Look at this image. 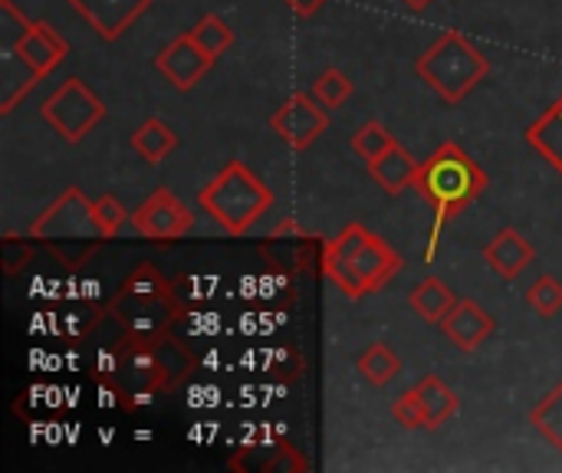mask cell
Instances as JSON below:
<instances>
[{
  "mask_svg": "<svg viewBox=\"0 0 562 473\" xmlns=\"http://www.w3.org/2000/svg\"><path fill=\"white\" fill-rule=\"evenodd\" d=\"M412 392H415V398H418V408H422V428H425V431H438V428H445V425L458 415V408H461L458 392H454V388H448L438 375H425Z\"/></svg>",
  "mask_w": 562,
  "mask_h": 473,
  "instance_id": "obj_17",
  "label": "cell"
},
{
  "mask_svg": "<svg viewBox=\"0 0 562 473\" xmlns=\"http://www.w3.org/2000/svg\"><path fill=\"white\" fill-rule=\"evenodd\" d=\"M527 306H530L537 316H543V319H550V316L562 313L560 280H557V277H540V280L527 290Z\"/></svg>",
  "mask_w": 562,
  "mask_h": 473,
  "instance_id": "obj_26",
  "label": "cell"
},
{
  "mask_svg": "<svg viewBox=\"0 0 562 473\" xmlns=\"http://www.w3.org/2000/svg\"><path fill=\"white\" fill-rule=\"evenodd\" d=\"M270 128L280 135L286 148L306 151L316 138L326 135L329 115H326V105L313 92H296L270 115Z\"/></svg>",
  "mask_w": 562,
  "mask_h": 473,
  "instance_id": "obj_11",
  "label": "cell"
},
{
  "mask_svg": "<svg viewBox=\"0 0 562 473\" xmlns=\"http://www.w3.org/2000/svg\"><path fill=\"white\" fill-rule=\"evenodd\" d=\"M405 7H412V10H425V7H431L435 0H402Z\"/></svg>",
  "mask_w": 562,
  "mask_h": 473,
  "instance_id": "obj_32",
  "label": "cell"
},
{
  "mask_svg": "<svg viewBox=\"0 0 562 473\" xmlns=\"http://www.w3.org/2000/svg\"><path fill=\"white\" fill-rule=\"evenodd\" d=\"M92 211H95V221H99V227H102L105 240H115V237L122 234V227L132 221V214L122 207V201H119L115 194H102V198H95V201H92Z\"/></svg>",
  "mask_w": 562,
  "mask_h": 473,
  "instance_id": "obj_27",
  "label": "cell"
},
{
  "mask_svg": "<svg viewBox=\"0 0 562 473\" xmlns=\"http://www.w3.org/2000/svg\"><path fill=\"white\" fill-rule=\"evenodd\" d=\"M198 207L217 221L224 234L247 237L254 224L273 207V191L263 184V178L254 174V168L234 158L198 191Z\"/></svg>",
  "mask_w": 562,
  "mask_h": 473,
  "instance_id": "obj_4",
  "label": "cell"
},
{
  "mask_svg": "<svg viewBox=\"0 0 562 473\" xmlns=\"http://www.w3.org/2000/svg\"><path fill=\"white\" fill-rule=\"evenodd\" d=\"M352 92H356L352 76H346V72H342V69H336V66L323 69V72L313 79V95H316L326 109H339L342 102H349V99H352Z\"/></svg>",
  "mask_w": 562,
  "mask_h": 473,
  "instance_id": "obj_24",
  "label": "cell"
},
{
  "mask_svg": "<svg viewBox=\"0 0 562 473\" xmlns=\"http://www.w3.org/2000/svg\"><path fill=\"white\" fill-rule=\"evenodd\" d=\"M191 369V356L184 346H178L171 336L158 339H142V336H125L115 342L109 356V385L128 398V405L151 402L155 395L171 392Z\"/></svg>",
  "mask_w": 562,
  "mask_h": 473,
  "instance_id": "obj_2",
  "label": "cell"
},
{
  "mask_svg": "<svg viewBox=\"0 0 562 473\" xmlns=\"http://www.w3.org/2000/svg\"><path fill=\"white\" fill-rule=\"evenodd\" d=\"M527 145L562 174V95L527 125Z\"/></svg>",
  "mask_w": 562,
  "mask_h": 473,
  "instance_id": "obj_18",
  "label": "cell"
},
{
  "mask_svg": "<svg viewBox=\"0 0 562 473\" xmlns=\"http://www.w3.org/2000/svg\"><path fill=\"white\" fill-rule=\"evenodd\" d=\"M128 145H132V151H135L142 161L161 165V161L178 148V132H175L168 122H161V119H145V122L132 132Z\"/></svg>",
  "mask_w": 562,
  "mask_h": 473,
  "instance_id": "obj_20",
  "label": "cell"
},
{
  "mask_svg": "<svg viewBox=\"0 0 562 473\" xmlns=\"http://www.w3.org/2000/svg\"><path fill=\"white\" fill-rule=\"evenodd\" d=\"M43 122L69 145H79L102 119H105V102L79 79L69 76L53 89V95L40 105Z\"/></svg>",
  "mask_w": 562,
  "mask_h": 473,
  "instance_id": "obj_8",
  "label": "cell"
},
{
  "mask_svg": "<svg viewBox=\"0 0 562 473\" xmlns=\"http://www.w3.org/2000/svg\"><path fill=\"white\" fill-rule=\"evenodd\" d=\"M392 418H395V425H402L405 431H418V428H422V408H418V398H415L412 388H408L402 398H395Z\"/></svg>",
  "mask_w": 562,
  "mask_h": 473,
  "instance_id": "obj_29",
  "label": "cell"
},
{
  "mask_svg": "<svg viewBox=\"0 0 562 473\" xmlns=\"http://www.w3.org/2000/svg\"><path fill=\"white\" fill-rule=\"evenodd\" d=\"M296 16H313V13H319L329 0H283Z\"/></svg>",
  "mask_w": 562,
  "mask_h": 473,
  "instance_id": "obj_31",
  "label": "cell"
},
{
  "mask_svg": "<svg viewBox=\"0 0 562 473\" xmlns=\"http://www.w3.org/2000/svg\"><path fill=\"white\" fill-rule=\"evenodd\" d=\"M533 257H537L533 244H530L517 227H504V230L494 234V237L487 240V247H484V260H487L491 273L501 277V280H507V283L517 280V277L533 263Z\"/></svg>",
  "mask_w": 562,
  "mask_h": 473,
  "instance_id": "obj_15",
  "label": "cell"
},
{
  "mask_svg": "<svg viewBox=\"0 0 562 473\" xmlns=\"http://www.w3.org/2000/svg\"><path fill=\"white\" fill-rule=\"evenodd\" d=\"M497 329V319L474 300H458V306L441 319V336L461 352L481 349Z\"/></svg>",
  "mask_w": 562,
  "mask_h": 473,
  "instance_id": "obj_14",
  "label": "cell"
},
{
  "mask_svg": "<svg viewBox=\"0 0 562 473\" xmlns=\"http://www.w3.org/2000/svg\"><path fill=\"white\" fill-rule=\"evenodd\" d=\"M132 230L145 240L171 244L194 230V214L171 188H158L132 211Z\"/></svg>",
  "mask_w": 562,
  "mask_h": 473,
  "instance_id": "obj_10",
  "label": "cell"
},
{
  "mask_svg": "<svg viewBox=\"0 0 562 473\" xmlns=\"http://www.w3.org/2000/svg\"><path fill=\"white\" fill-rule=\"evenodd\" d=\"M392 145H395V135H392L382 122H375V119H369L366 125H359V132L352 135V151H356L366 165L375 161L379 155H385Z\"/></svg>",
  "mask_w": 562,
  "mask_h": 473,
  "instance_id": "obj_25",
  "label": "cell"
},
{
  "mask_svg": "<svg viewBox=\"0 0 562 473\" xmlns=\"http://www.w3.org/2000/svg\"><path fill=\"white\" fill-rule=\"evenodd\" d=\"M105 313L125 329V336H142V339H158L168 336L171 326L181 319V303L175 293L168 296H142L132 290H119L109 303Z\"/></svg>",
  "mask_w": 562,
  "mask_h": 473,
  "instance_id": "obj_9",
  "label": "cell"
},
{
  "mask_svg": "<svg viewBox=\"0 0 562 473\" xmlns=\"http://www.w3.org/2000/svg\"><path fill=\"white\" fill-rule=\"evenodd\" d=\"M458 300H461V296H458L445 280H438V277L422 280V283L408 293L412 313H415L418 319L431 323V326H441V319L458 306Z\"/></svg>",
  "mask_w": 562,
  "mask_h": 473,
  "instance_id": "obj_19",
  "label": "cell"
},
{
  "mask_svg": "<svg viewBox=\"0 0 562 473\" xmlns=\"http://www.w3.org/2000/svg\"><path fill=\"white\" fill-rule=\"evenodd\" d=\"M151 66H155L178 92H191V89L211 72L214 56H207V53L194 43V36L184 30V33H178L165 49H158V56L151 59Z\"/></svg>",
  "mask_w": 562,
  "mask_h": 473,
  "instance_id": "obj_12",
  "label": "cell"
},
{
  "mask_svg": "<svg viewBox=\"0 0 562 473\" xmlns=\"http://www.w3.org/2000/svg\"><path fill=\"white\" fill-rule=\"evenodd\" d=\"M122 286L132 290V293H142V296H168V293H171V283H168L151 263H138V267L125 277Z\"/></svg>",
  "mask_w": 562,
  "mask_h": 473,
  "instance_id": "obj_28",
  "label": "cell"
},
{
  "mask_svg": "<svg viewBox=\"0 0 562 473\" xmlns=\"http://www.w3.org/2000/svg\"><path fill=\"white\" fill-rule=\"evenodd\" d=\"M69 7L89 23L99 40L115 43L125 30H132V23L148 13L151 0H69Z\"/></svg>",
  "mask_w": 562,
  "mask_h": 473,
  "instance_id": "obj_13",
  "label": "cell"
},
{
  "mask_svg": "<svg viewBox=\"0 0 562 473\" xmlns=\"http://www.w3.org/2000/svg\"><path fill=\"white\" fill-rule=\"evenodd\" d=\"M491 178L487 171L458 145V142H445L438 145L418 168V181L415 191L431 204L435 221H431V234H428V247H425V263H435L438 257V244H441V230L448 227V221H454L468 204H474L484 191H487Z\"/></svg>",
  "mask_w": 562,
  "mask_h": 473,
  "instance_id": "obj_1",
  "label": "cell"
},
{
  "mask_svg": "<svg viewBox=\"0 0 562 473\" xmlns=\"http://www.w3.org/2000/svg\"><path fill=\"white\" fill-rule=\"evenodd\" d=\"M310 464H306V458H300V451L296 448H280V458H273V461H267L263 464V471L267 473H280V471H306Z\"/></svg>",
  "mask_w": 562,
  "mask_h": 473,
  "instance_id": "obj_30",
  "label": "cell"
},
{
  "mask_svg": "<svg viewBox=\"0 0 562 473\" xmlns=\"http://www.w3.org/2000/svg\"><path fill=\"white\" fill-rule=\"evenodd\" d=\"M0 49L16 53L40 79H46L69 56V43L49 23L30 20L13 0H0Z\"/></svg>",
  "mask_w": 562,
  "mask_h": 473,
  "instance_id": "obj_7",
  "label": "cell"
},
{
  "mask_svg": "<svg viewBox=\"0 0 562 473\" xmlns=\"http://www.w3.org/2000/svg\"><path fill=\"white\" fill-rule=\"evenodd\" d=\"M356 372H359L369 385L385 388V385L402 372V359H398L385 342H375V346H369V349L356 359Z\"/></svg>",
  "mask_w": 562,
  "mask_h": 473,
  "instance_id": "obj_21",
  "label": "cell"
},
{
  "mask_svg": "<svg viewBox=\"0 0 562 473\" xmlns=\"http://www.w3.org/2000/svg\"><path fill=\"white\" fill-rule=\"evenodd\" d=\"M415 76L428 82L448 105H458L491 76V59L464 33L448 30L415 59Z\"/></svg>",
  "mask_w": 562,
  "mask_h": 473,
  "instance_id": "obj_5",
  "label": "cell"
},
{
  "mask_svg": "<svg viewBox=\"0 0 562 473\" xmlns=\"http://www.w3.org/2000/svg\"><path fill=\"white\" fill-rule=\"evenodd\" d=\"M191 36H194V43L207 53V56H221L231 43H234V30H231V23L224 20V16H217V13H204L191 30H188Z\"/></svg>",
  "mask_w": 562,
  "mask_h": 473,
  "instance_id": "obj_23",
  "label": "cell"
},
{
  "mask_svg": "<svg viewBox=\"0 0 562 473\" xmlns=\"http://www.w3.org/2000/svg\"><path fill=\"white\" fill-rule=\"evenodd\" d=\"M366 168H369L372 181H375L385 194H402L405 188H415L422 161H418L405 145L395 142L385 155H379V158L369 161Z\"/></svg>",
  "mask_w": 562,
  "mask_h": 473,
  "instance_id": "obj_16",
  "label": "cell"
},
{
  "mask_svg": "<svg viewBox=\"0 0 562 473\" xmlns=\"http://www.w3.org/2000/svg\"><path fill=\"white\" fill-rule=\"evenodd\" d=\"M530 425L557 448L562 454V382L547 395V398H540L537 405H533V412H530Z\"/></svg>",
  "mask_w": 562,
  "mask_h": 473,
  "instance_id": "obj_22",
  "label": "cell"
},
{
  "mask_svg": "<svg viewBox=\"0 0 562 473\" xmlns=\"http://www.w3.org/2000/svg\"><path fill=\"white\" fill-rule=\"evenodd\" d=\"M30 240L46 244L56 260L76 267L82 263L102 240V227L95 221L92 201L79 191V188H66L33 224H30Z\"/></svg>",
  "mask_w": 562,
  "mask_h": 473,
  "instance_id": "obj_6",
  "label": "cell"
},
{
  "mask_svg": "<svg viewBox=\"0 0 562 473\" xmlns=\"http://www.w3.org/2000/svg\"><path fill=\"white\" fill-rule=\"evenodd\" d=\"M319 267H323V277L346 300H362V296L385 290L402 273L405 260L369 227L349 224V227H342L339 237H333L323 247Z\"/></svg>",
  "mask_w": 562,
  "mask_h": 473,
  "instance_id": "obj_3",
  "label": "cell"
}]
</instances>
